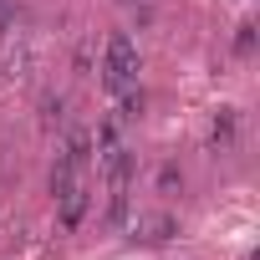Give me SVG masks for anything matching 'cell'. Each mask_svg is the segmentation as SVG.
<instances>
[{
    "label": "cell",
    "mask_w": 260,
    "mask_h": 260,
    "mask_svg": "<svg viewBox=\"0 0 260 260\" xmlns=\"http://www.w3.org/2000/svg\"><path fill=\"white\" fill-rule=\"evenodd\" d=\"M102 82L112 92H127V87L138 82V46L127 41L122 31H112L107 46H102Z\"/></svg>",
    "instance_id": "obj_1"
},
{
    "label": "cell",
    "mask_w": 260,
    "mask_h": 260,
    "mask_svg": "<svg viewBox=\"0 0 260 260\" xmlns=\"http://www.w3.org/2000/svg\"><path fill=\"white\" fill-rule=\"evenodd\" d=\"M87 209H92V189H87L82 179L56 194V219H61V230H77V224L87 219Z\"/></svg>",
    "instance_id": "obj_2"
},
{
    "label": "cell",
    "mask_w": 260,
    "mask_h": 260,
    "mask_svg": "<svg viewBox=\"0 0 260 260\" xmlns=\"http://www.w3.org/2000/svg\"><path fill=\"white\" fill-rule=\"evenodd\" d=\"M174 235H179L174 214H138V219H133V240H138V245H164V240H174Z\"/></svg>",
    "instance_id": "obj_3"
},
{
    "label": "cell",
    "mask_w": 260,
    "mask_h": 260,
    "mask_svg": "<svg viewBox=\"0 0 260 260\" xmlns=\"http://www.w3.org/2000/svg\"><path fill=\"white\" fill-rule=\"evenodd\" d=\"M235 138H240V112H235V107H219V112H214V127H209L214 153H230V148H235Z\"/></svg>",
    "instance_id": "obj_4"
},
{
    "label": "cell",
    "mask_w": 260,
    "mask_h": 260,
    "mask_svg": "<svg viewBox=\"0 0 260 260\" xmlns=\"http://www.w3.org/2000/svg\"><path fill=\"white\" fill-rule=\"evenodd\" d=\"M133 189L127 184H112V189H102V219L117 230V224H127V209H133V199H127Z\"/></svg>",
    "instance_id": "obj_5"
},
{
    "label": "cell",
    "mask_w": 260,
    "mask_h": 260,
    "mask_svg": "<svg viewBox=\"0 0 260 260\" xmlns=\"http://www.w3.org/2000/svg\"><path fill=\"white\" fill-rule=\"evenodd\" d=\"M41 122L46 127H67V97H46L41 102Z\"/></svg>",
    "instance_id": "obj_6"
},
{
    "label": "cell",
    "mask_w": 260,
    "mask_h": 260,
    "mask_svg": "<svg viewBox=\"0 0 260 260\" xmlns=\"http://www.w3.org/2000/svg\"><path fill=\"white\" fill-rule=\"evenodd\" d=\"M16 21H21V6H16V0H0V36L16 31Z\"/></svg>",
    "instance_id": "obj_7"
},
{
    "label": "cell",
    "mask_w": 260,
    "mask_h": 260,
    "mask_svg": "<svg viewBox=\"0 0 260 260\" xmlns=\"http://www.w3.org/2000/svg\"><path fill=\"white\" fill-rule=\"evenodd\" d=\"M235 51H240V56H250V51H255V26H250V21L235 31Z\"/></svg>",
    "instance_id": "obj_8"
},
{
    "label": "cell",
    "mask_w": 260,
    "mask_h": 260,
    "mask_svg": "<svg viewBox=\"0 0 260 260\" xmlns=\"http://www.w3.org/2000/svg\"><path fill=\"white\" fill-rule=\"evenodd\" d=\"M158 189H164V194H174V189H184V174H179V169L169 164V169L158 174Z\"/></svg>",
    "instance_id": "obj_9"
},
{
    "label": "cell",
    "mask_w": 260,
    "mask_h": 260,
    "mask_svg": "<svg viewBox=\"0 0 260 260\" xmlns=\"http://www.w3.org/2000/svg\"><path fill=\"white\" fill-rule=\"evenodd\" d=\"M138 112H143V92H127L122 97V117H138Z\"/></svg>",
    "instance_id": "obj_10"
},
{
    "label": "cell",
    "mask_w": 260,
    "mask_h": 260,
    "mask_svg": "<svg viewBox=\"0 0 260 260\" xmlns=\"http://www.w3.org/2000/svg\"><path fill=\"white\" fill-rule=\"evenodd\" d=\"M122 6H133V0H122Z\"/></svg>",
    "instance_id": "obj_11"
}]
</instances>
